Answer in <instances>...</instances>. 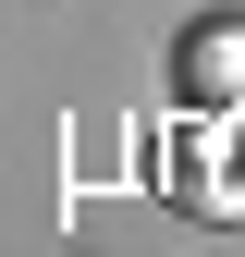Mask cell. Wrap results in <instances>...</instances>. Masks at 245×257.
Wrapping results in <instances>:
<instances>
[{
  "label": "cell",
  "instance_id": "obj_1",
  "mask_svg": "<svg viewBox=\"0 0 245 257\" xmlns=\"http://www.w3.org/2000/svg\"><path fill=\"white\" fill-rule=\"evenodd\" d=\"M196 98H245V37H233V25L196 37Z\"/></svg>",
  "mask_w": 245,
  "mask_h": 257
}]
</instances>
